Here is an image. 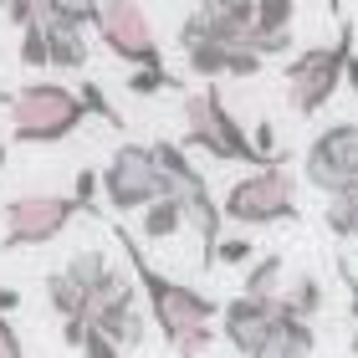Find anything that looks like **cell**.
Returning <instances> with one entry per match:
<instances>
[{
  "mask_svg": "<svg viewBox=\"0 0 358 358\" xmlns=\"http://www.w3.org/2000/svg\"><path fill=\"white\" fill-rule=\"evenodd\" d=\"M113 241L123 246L128 256V271H134V282L143 292V307H149V322L159 328V338L169 343L174 358H200L210 353V343H215V322H220V307L215 297H205L200 287L189 282H174V276H164L149 256H143V246L134 241V231L128 225H113Z\"/></svg>",
  "mask_w": 358,
  "mask_h": 358,
  "instance_id": "1",
  "label": "cell"
},
{
  "mask_svg": "<svg viewBox=\"0 0 358 358\" xmlns=\"http://www.w3.org/2000/svg\"><path fill=\"white\" fill-rule=\"evenodd\" d=\"M0 103L10 108V138L15 143H62L92 118L83 92L67 87V83H26L15 92H0Z\"/></svg>",
  "mask_w": 358,
  "mask_h": 358,
  "instance_id": "2",
  "label": "cell"
},
{
  "mask_svg": "<svg viewBox=\"0 0 358 358\" xmlns=\"http://www.w3.org/2000/svg\"><path fill=\"white\" fill-rule=\"evenodd\" d=\"M154 159H159V174H164V194H174L185 205V220L189 231L200 236V266L215 271V246L225 236V210L215 200V189L205 185V174L189 164V149L174 138H154Z\"/></svg>",
  "mask_w": 358,
  "mask_h": 358,
  "instance_id": "3",
  "label": "cell"
},
{
  "mask_svg": "<svg viewBox=\"0 0 358 358\" xmlns=\"http://www.w3.org/2000/svg\"><path fill=\"white\" fill-rule=\"evenodd\" d=\"M185 149L210 154L215 164H251L266 169L262 149H256L251 128L225 108V97L215 83H205L200 92H185Z\"/></svg>",
  "mask_w": 358,
  "mask_h": 358,
  "instance_id": "4",
  "label": "cell"
},
{
  "mask_svg": "<svg viewBox=\"0 0 358 358\" xmlns=\"http://www.w3.org/2000/svg\"><path fill=\"white\" fill-rule=\"evenodd\" d=\"M220 210L231 225H246V231H262V225H287L297 220V179L287 164H266L241 174L231 189L220 194Z\"/></svg>",
  "mask_w": 358,
  "mask_h": 358,
  "instance_id": "5",
  "label": "cell"
},
{
  "mask_svg": "<svg viewBox=\"0 0 358 358\" xmlns=\"http://www.w3.org/2000/svg\"><path fill=\"white\" fill-rule=\"evenodd\" d=\"M348 52H353V26H343V36L333 46H302V52L287 62L282 83H287V108L297 113V118H317V113L338 97Z\"/></svg>",
  "mask_w": 358,
  "mask_h": 358,
  "instance_id": "6",
  "label": "cell"
},
{
  "mask_svg": "<svg viewBox=\"0 0 358 358\" xmlns=\"http://www.w3.org/2000/svg\"><path fill=\"white\" fill-rule=\"evenodd\" d=\"M77 215H87L77 194H52V189H31L6 200V231H0V246L6 251H26V246H46L57 241Z\"/></svg>",
  "mask_w": 358,
  "mask_h": 358,
  "instance_id": "7",
  "label": "cell"
},
{
  "mask_svg": "<svg viewBox=\"0 0 358 358\" xmlns=\"http://www.w3.org/2000/svg\"><path fill=\"white\" fill-rule=\"evenodd\" d=\"M164 194V174H159L154 143H118L113 159L103 164V200L118 215H138Z\"/></svg>",
  "mask_w": 358,
  "mask_h": 358,
  "instance_id": "8",
  "label": "cell"
},
{
  "mask_svg": "<svg viewBox=\"0 0 358 358\" xmlns=\"http://www.w3.org/2000/svg\"><path fill=\"white\" fill-rule=\"evenodd\" d=\"M97 36L118 62L134 67H164V46H159V31L149 21V10L138 0H103V15H97Z\"/></svg>",
  "mask_w": 358,
  "mask_h": 358,
  "instance_id": "9",
  "label": "cell"
},
{
  "mask_svg": "<svg viewBox=\"0 0 358 358\" xmlns=\"http://www.w3.org/2000/svg\"><path fill=\"white\" fill-rule=\"evenodd\" d=\"M302 179L313 189L333 194H348L358 185V123H328L322 134L307 143L302 154Z\"/></svg>",
  "mask_w": 358,
  "mask_h": 358,
  "instance_id": "10",
  "label": "cell"
},
{
  "mask_svg": "<svg viewBox=\"0 0 358 358\" xmlns=\"http://www.w3.org/2000/svg\"><path fill=\"white\" fill-rule=\"evenodd\" d=\"M276 317H282V297H246V292H241V297H231L220 307V338L246 358V353H256L266 343Z\"/></svg>",
  "mask_w": 358,
  "mask_h": 358,
  "instance_id": "11",
  "label": "cell"
},
{
  "mask_svg": "<svg viewBox=\"0 0 358 358\" xmlns=\"http://www.w3.org/2000/svg\"><path fill=\"white\" fill-rule=\"evenodd\" d=\"M194 15H200V26H205L210 41L236 46V41H246L251 26H256V0H200Z\"/></svg>",
  "mask_w": 358,
  "mask_h": 358,
  "instance_id": "12",
  "label": "cell"
},
{
  "mask_svg": "<svg viewBox=\"0 0 358 358\" xmlns=\"http://www.w3.org/2000/svg\"><path fill=\"white\" fill-rule=\"evenodd\" d=\"M317 348V333H313V322L307 317H292L287 307H282V317H276V328L266 333V343L246 353V358H313Z\"/></svg>",
  "mask_w": 358,
  "mask_h": 358,
  "instance_id": "13",
  "label": "cell"
},
{
  "mask_svg": "<svg viewBox=\"0 0 358 358\" xmlns=\"http://www.w3.org/2000/svg\"><path fill=\"white\" fill-rule=\"evenodd\" d=\"M46 46H52V72H83L87 67V31L67 21H46Z\"/></svg>",
  "mask_w": 358,
  "mask_h": 358,
  "instance_id": "14",
  "label": "cell"
},
{
  "mask_svg": "<svg viewBox=\"0 0 358 358\" xmlns=\"http://www.w3.org/2000/svg\"><path fill=\"white\" fill-rule=\"evenodd\" d=\"M185 225H189V220H185V205H179L174 194H159L154 205L138 210V231H143V241H174Z\"/></svg>",
  "mask_w": 358,
  "mask_h": 358,
  "instance_id": "15",
  "label": "cell"
},
{
  "mask_svg": "<svg viewBox=\"0 0 358 358\" xmlns=\"http://www.w3.org/2000/svg\"><path fill=\"white\" fill-rule=\"evenodd\" d=\"M46 302H52V313H57L62 322H72V317H87V313H92L87 287H77L72 276H67V266L46 276Z\"/></svg>",
  "mask_w": 358,
  "mask_h": 358,
  "instance_id": "16",
  "label": "cell"
},
{
  "mask_svg": "<svg viewBox=\"0 0 358 358\" xmlns=\"http://www.w3.org/2000/svg\"><path fill=\"white\" fill-rule=\"evenodd\" d=\"M282 287H287V262L276 251L256 256V262L246 266V282H241L246 297H282Z\"/></svg>",
  "mask_w": 358,
  "mask_h": 358,
  "instance_id": "17",
  "label": "cell"
},
{
  "mask_svg": "<svg viewBox=\"0 0 358 358\" xmlns=\"http://www.w3.org/2000/svg\"><path fill=\"white\" fill-rule=\"evenodd\" d=\"M225 62H231V46H225V41H194V46H185V72L200 77V83L225 77Z\"/></svg>",
  "mask_w": 358,
  "mask_h": 358,
  "instance_id": "18",
  "label": "cell"
},
{
  "mask_svg": "<svg viewBox=\"0 0 358 358\" xmlns=\"http://www.w3.org/2000/svg\"><path fill=\"white\" fill-rule=\"evenodd\" d=\"M282 307H287L292 317H307V322H313V317L322 313V282H317L313 271L292 276V282L282 287Z\"/></svg>",
  "mask_w": 358,
  "mask_h": 358,
  "instance_id": "19",
  "label": "cell"
},
{
  "mask_svg": "<svg viewBox=\"0 0 358 358\" xmlns=\"http://www.w3.org/2000/svg\"><path fill=\"white\" fill-rule=\"evenodd\" d=\"M134 97H159V92H185V83L169 72V67H134L128 72V83H123Z\"/></svg>",
  "mask_w": 358,
  "mask_h": 358,
  "instance_id": "20",
  "label": "cell"
},
{
  "mask_svg": "<svg viewBox=\"0 0 358 358\" xmlns=\"http://www.w3.org/2000/svg\"><path fill=\"white\" fill-rule=\"evenodd\" d=\"M297 21V0H256V36H276V31H292Z\"/></svg>",
  "mask_w": 358,
  "mask_h": 358,
  "instance_id": "21",
  "label": "cell"
},
{
  "mask_svg": "<svg viewBox=\"0 0 358 358\" xmlns=\"http://www.w3.org/2000/svg\"><path fill=\"white\" fill-rule=\"evenodd\" d=\"M108 271H113V262H108L103 251H77L72 262H67V276H72L77 287H87V297L97 292V282H103Z\"/></svg>",
  "mask_w": 358,
  "mask_h": 358,
  "instance_id": "22",
  "label": "cell"
},
{
  "mask_svg": "<svg viewBox=\"0 0 358 358\" xmlns=\"http://www.w3.org/2000/svg\"><path fill=\"white\" fill-rule=\"evenodd\" d=\"M97 15H103V0H52L46 21H67V26H92L97 31Z\"/></svg>",
  "mask_w": 358,
  "mask_h": 358,
  "instance_id": "23",
  "label": "cell"
},
{
  "mask_svg": "<svg viewBox=\"0 0 358 358\" xmlns=\"http://www.w3.org/2000/svg\"><path fill=\"white\" fill-rule=\"evenodd\" d=\"M21 67L31 72H52V46H46V21L21 31Z\"/></svg>",
  "mask_w": 358,
  "mask_h": 358,
  "instance_id": "24",
  "label": "cell"
},
{
  "mask_svg": "<svg viewBox=\"0 0 358 358\" xmlns=\"http://www.w3.org/2000/svg\"><path fill=\"white\" fill-rule=\"evenodd\" d=\"M262 67H266V57L256 52L251 41H236L231 46V62H225V77H256Z\"/></svg>",
  "mask_w": 358,
  "mask_h": 358,
  "instance_id": "25",
  "label": "cell"
},
{
  "mask_svg": "<svg viewBox=\"0 0 358 358\" xmlns=\"http://www.w3.org/2000/svg\"><path fill=\"white\" fill-rule=\"evenodd\" d=\"M251 256H256V241H251V236H220L215 266H246Z\"/></svg>",
  "mask_w": 358,
  "mask_h": 358,
  "instance_id": "26",
  "label": "cell"
},
{
  "mask_svg": "<svg viewBox=\"0 0 358 358\" xmlns=\"http://www.w3.org/2000/svg\"><path fill=\"white\" fill-rule=\"evenodd\" d=\"M77 92H83V103H87V113H92V118H103L108 128H123V113H118V108L108 103V92L97 87V83H83Z\"/></svg>",
  "mask_w": 358,
  "mask_h": 358,
  "instance_id": "27",
  "label": "cell"
},
{
  "mask_svg": "<svg viewBox=\"0 0 358 358\" xmlns=\"http://www.w3.org/2000/svg\"><path fill=\"white\" fill-rule=\"evenodd\" d=\"M72 194L83 200V210H87V215H97V194H103V174H97V169H77V179H72Z\"/></svg>",
  "mask_w": 358,
  "mask_h": 358,
  "instance_id": "28",
  "label": "cell"
},
{
  "mask_svg": "<svg viewBox=\"0 0 358 358\" xmlns=\"http://www.w3.org/2000/svg\"><path fill=\"white\" fill-rule=\"evenodd\" d=\"M83 358H123V348H118V338H108L103 328H87V338H83V348H77Z\"/></svg>",
  "mask_w": 358,
  "mask_h": 358,
  "instance_id": "29",
  "label": "cell"
},
{
  "mask_svg": "<svg viewBox=\"0 0 358 358\" xmlns=\"http://www.w3.org/2000/svg\"><path fill=\"white\" fill-rule=\"evenodd\" d=\"M0 358H26V348H21V333H15V322L0 313Z\"/></svg>",
  "mask_w": 358,
  "mask_h": 358,
  "instance_id": "30",
  "label": "cell"
},
{
  "mask_svg": "<svg viewBox=\"0 0 358 358\" xmlns=\"http://www.w3.org/2000/svg\"><path fill=\"white\" fill-rule=\"evenodd\" d=\"M338 276H343V287H348V313L358 322V271L348 266V256H338Z\"/></svg>",
  "mask_w": 358,
  "mask_h": 358,
  "instance_id": "31",
  "label": "cell"
},
{
  "mask_svg": "<svg viewBox=\"0 0 358 358\" xmlns=\"http://www.w3.org/2000/svg\"><path fill=\"white\" fill-rule=\"evenodd\" d=\"M343 83H348V92L358 97V46L348 52V67H343Z\"/></svg>",
  "mask_w": 358,
  "mask_h": 358,
  "instance_id": "32",
  "label": "cell"
},
{
  "mask_svg": "<svg viewBox=\"0 0 358 358\" xmlns=\"http://www.w3.org/2000/svg\"><path fill=\"white\" fill-rule=\"evenodd\" d=\"M15 307H21V292H15V287H0V313H15Z\"/></svg>",
  "mask_w": 358,
  "mask_h": 358,
  "instance_id": "33",
  "label": "cell"
},
{
  "mask_svg": "<svg viewBox=\"0 0 358 358\" xmlns=\"http://www.w3.org/2000/svg\"><path fill=\"white\" fill-rule=\"evenodd\" d=\"M6 159H10V143H6V138H0V169H6Z\"/></svg>",
  "mask_w": 358,
  "mask_h": 358,
  "instance_id": "34",
  "label": "cell"
},
{
  "mask_svg": "<svg viewBox=\"0 0 358 358\" xmlns=\"http://www.w3.org/2000/svg\"><path fill=\"white\" fill-rule=\"evenodd\" d=\"M348 348H353V358H358V322H353V338H348Z\"/></svg>",
  "mask_w": 358,
  "mask_h": 358,
  "instance_id": "35",
  "label": "cell"
},
{
  "mask_svg": "<svg viewBox=\"0 0 358 358\" xmlns=\"http://www.w3.org/2000/svg\"><path fill=\"white\" fill-rule=\"evenodd\" d=\"M328 6H333V15H338V10H343V0H328Z\"/></svg>",
  "mask_w": 358,
  "mask_h": 358,
  "instance_id": "36",
  "label": "cell"
},
{
  "mask_svg": "<svg viewBox=\"0 0 358 358\" xmlns=\"http://www.w3.org/2000/svg\"><path fill=\"white\" fill-rule=\"evenodd\" d=\"M348 194H353V200H358V185H353V189H348Z\"/></svg>",
  "mask_w": 358,
  "mask_h": 358,
  "instance_id": "37",
  "label": "cell"
}]
</instances>
